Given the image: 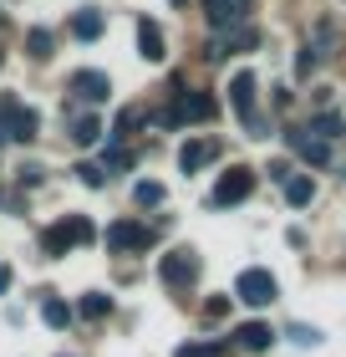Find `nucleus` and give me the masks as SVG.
<instances>
[{"instance_id": "28", "label": "nucleus", "mask_w": 346, "mask_h": 357, "mask_svg": "<svg viewBox=\"0 0 346 357\" xmlns=\"http://www.w3.org/2000/svg\"><path fill=\"white\" fill-rule=\"evenodd\" d=\"M21 184H41V164H26L21 169Z\"/></svg>"}, {"instance_id": "15", "label": "nucleus", "mask_w": 346, "mask_h": 357, "mask_svg": "<svg viewBox=\"0 0 346 357\" xmlns=\"http://www.w3.org/2000/svg\"><path fill=\"white\" fill-rule=\"evenodd\" d=\"M107 312H112V296H107V291H87V296L77 301V317H81V321H102Z\"/></svg>"}, {"instance_id": "4", "label": "nucleus", "mask_w": 346, "mask_h": 357, "mask_svg": "<svg viewBox=\"0 0 346 357\" xmlns=\"http://www.w3.org/2000/svg\"><path fill=\"white\" fill-rule=\"evenodd\" d=\"M255 194V174L250 169H224L219 174V184H214V194H209V204L214 209H235V204H244Z\"/></svg>"}, {"instance_id": "25", "label": "nucleus", "mask_w": 346, "mask_h": 357, "mask_svg": "<svg viewBox=\"0 0 346 357\" xmlns=\"http://www.w3.org/2000/svg\"><path fill=\"white\" fill-rule=\"evenodd\" d=\"M204 317H209V321H224V317H229V296H209V301H204Z\"/></svg>"}, {"instance_id": "27", "label": "nucleus", "mask_w": 346, "mask_h": 357, "mask_svg": "<svg viewBox=\"0 0 346 357\" xmlns=\"http://www.w3.org/2000/svg\"><path fill=\"white\" fill-rule=\"evenodd\" d=\"M143 118H138V112H118V138H127V133H133V128H138Z\"/></svg>"}, {"instance_id": "17", "label": "nucleus", "mask_w": 346, "mask_h": 357, "mask_svg": "<svg viewBox=\"0 0 346 357\" xmlns=\"http://www.w3.org/2000/svg\"><path fill=\"white\" fill-rule=\"evenodd\" d=\"M26 52L36 56V61H46V56L56 52V36H52L46 26H31V31H26Z\"/></svg>"}, {"instance_id": "21", "label": "nucleus", "mask_w": 346, "mask_h": 357, "mask_svg": "<svg viewBox=\"0 0 346 357\" xmlns=\"http://www.w3.org/2000/svg\"><path fill=\"white\" fill-rule=\"evenodd\" d=\"M310 194H316V184H310L306 174H290V178H285V199H290L295 209H301V204H310Z\"/></svg>"}, {"instance_id": "14", "label": "nucleus", "mask_w": 346, "mask_h": 357, "mask_svg": "<svg viewBox=\"0 0 346 357\" xmlns=\"http://www.w3.org/2000/svg\"><path fill=\"white\" fill-rule=\"evenodd\" d=\"M235 342H239L244 352H265V347L275 342V332L265 327V321H244V327L235 332Z\"/></svg>"}, {"instance_id": "11", "label": "nucleus", "mask_w": 346, "mask_h": 357, "mask_svg": "<svg viewBox=\"0 0 346 357\" xmlns=\"http://www.w3.org/2000/svg\"><path fill=\"white\" fill-rule=\"evenodd\" d=\"M285 143L306 158L310 169H326V164H331V143H321V138H310V133H285Z\"/></svg>"}, {"instance_id": "19", "label": "nucleus", "mask_w": 346, "mask_h": 357, "mask_svg": "<svg viewBox=\"0 0 346 357\" xmlns=\"http://www.w3.org/2000/svg\"><path fill=\"white\" fill-rule=\"evenodd\" d=\"M306 133H310V138H321V143H331V138H341V133H346V123L336 118V112H321V118L310 123Z\"/></svg>"}, {"instance_id": "9", "label": "nucleus", "mask_w": 346, "mask_h": 357, "mask_svg": "<svg viewBox=\"0 0 346 357\" xmlns=\"http://www.w3.org/2000/svg\"><path fill=\"white\" fill-rule=\"evenodd\" d=\"M204 118H214V97L209 92H184L173 102V112H163V123H168V128H178V123H204Z\"/></svg>"}, {"instance_id": "18", "label": "nucleus", "mask_w": 346, "mask_h": 357, "mask_svg": "<svg viewBox=\"0 0 346 357\" xmlns=\"http://www.w3.org/2000/svg\"><path fill=\"white\" fill-rule=\"evenodd\" d=\"M41 321H46V327H56V332L72 327V306L61 301V296H46V301H41Z\"/></svg>"}, {"instance_id": "7", "label": "nucleus", "mask_w": 346, "mask_h": 357, "mask_svg": "<svg viewBox=\"0 0 346 357\" xmlns=\"http://www.w3.org/2000/svg\"><path fill=\"white\" fill-rule=\"evenodd\" d=\"M148 245H153V230H148V225H138V220H112V225H107V250H112V255L148 250Z\"/></svg>"}, {"instance_id": "16", "label": "nucleus", "mask_w": 346, "mask_h": 357, "mask_svg": "<svg viewBox=\"0 0 346 357\" xmlns=\"http://www.w3.org/2000/svg\"><path fill=\"white\" fill-rule=\"evenodd\" d=\"M72 31H77L81 41H97V36L107 31V21H102V10H77V15H72Z\"/></svg>"}, {"instance_id": "8", "label": "nucleus", "mask_w": 346, "mask_h": 357, "mask_svg": "<svg viewBox=\"0 0 346 357\" xmlns=\"http://www.w3.org/2000/svg\"><path fill=\"white\" fill-rule=\"evenodd\" d=\"M204 15H209V31L229 36V31L244 26V15H250V0H204Z\"/></svg>"}, {"instance_id": "24", "label": "nucleus", "mask_w": 346, "mask_h": 357, "mask_svg": "<svg viewBox=\"0 0 346 357\" xmlns=\"http://www.w3.org/2000/svg\"><path fill=\"white\" fill-rule=\"evenodd\" d=\"M178 357H224V347H219V342H184V347H178Z\"/></svg>"}, {"instance_id": "1", "label": "nucleus", "mask_w": 346, "mask_h": 357, "mask_svg": "<svg viewBox=\"0 0 346 357\" xmlns=\"http://www.w3.org/2000/svg\"><path fill=\"white\" fill-rule=\"evenodd\" d=\"M255 72L250 67H239L235 77H229V102H235V112H239V123H244V133L250 138H265V118L255 112Z\"/></svg>"}, {"instance_id": "22", "label": "nucleus", "mask_w": 346, "mask_h": 357, "mask_svg": "<svg viewBox=\"0 0 346 357\" xmlns=\"http://www.w3.org/2000/svg\"><path fill=\"white\" fill-rule=\"evenodd\" d=\"M72 138L77 143H97V138H102V123H97L92 112H87V118H72Z\"/></svg>"}, {"instance_id": "12", "label": "nucleus", "mask_w": 346, "mask_h": 357, "mask_svg": "<svg viewBox=\"0 0 346 357\" xmlns=\"http://www.w3.org/2000/svg\"><path fill=\"white\" fill-rule=\"evenodd\" d=\"M72 92L81 97V102H107L112 82H107V72H77L72 77Z\"/></svg>"}, {"instance_id": "26", "label": "nucleus", "mask_w": 346, "mask_h": 357, "mask_svg": "<svg viewBox=\"0 0 346 357\" xmlns=\"http://www.w3.org/2000/svg\"><path fill=\"white\" fill-rule=\"evenodd\" d=\"M290 337H295L301 347H316V342H321V332H316V327H290Z\"/></svg>"}, {"instance_id": "13", "label": "nucleus", "mask_w": 346, "mask_h": 357, "mask_svg": "<svg viewBox=\"0 0 346 357\" xmlns=\"http://www.w3.org/2000/svg\"><path fill=\"white\" fill-rule=\"evenodd\" d=\"M138 52H143L148 61H163V56H168V46H163V31H158L153 15H143V21H138Z\"/></svg>"}, {"instance_id": "3", "label": "nucleus", "mask_w": 346, "mask_h": 357, "mask_svg": "<svg viewBox=\"0 0 346 357\" xmlns=\"http://www.w3.org/2000/svg\"><path fill=\"white\" fill-rule=\"evenodd\" d=\"M0 128H6V138H15V143H31L36 138V128H41V118H36V107H26L21 97H0Z\"/></svg>"}, {"instance_id": "2", "label": "nucleus", "mask_w": 346, "mask_h": 357, "mask_svg": "<svg viewBox=\"0 0 346 357\" xmlns=\"http://www.w3.org/2000/svg\"><path fill=\"white\" fill-rule=\"evenodd\" d=\"M92 240H97V225H92L87 215H67V220H56L52 230H46L41 250H46V255H67L72 245H92Z\"/></svg>"}, {"instance_id": "5", "label": "nucleus", "mask_w": 346, "mask_h": 357, "mask_svg": "<svg viewBox=\"0 0 346 357\" xmlns=\"http://www.w3.org/2000/svg\"><path fill=\"white\" fill-rule=\"evenodd\" d=\"M158 281L173 286V291H189L194 281H199V255H194V250H168L158 261Z\"/></svg>"}, {"instance_id": "20", "label": "nucleus", "mask_w": 346, "mask_h": 357, "mask_svg": "<svg viewBox=\"0 0 346 357\" xmlns=\"http://www.w3.org/2000/svg\"><path fill=\"white\" fill-rule=\"evenodd\" d=\"M163 194H168V189H163L158 178H143V184H133V199H138V209H158V204H163Z\"/></svg>"}, {"instance_id": "23", "label": "nucleus", "mask_w": 346, "mask_h": 357, "mask_svg": "<svg viewBox=\"0 0 346 357\" xmlns=\"http://www.w3.org/2000/svg\"><path fill=\"white\" fill-rule=\"evenodd\" d=\"M72 174H77V178H81L87 189H102V184H107V169H97V164H77Z\"/></svg>"}, {"instance_id": "10", "label": "nucleus", "mask_w": 346, "mask_h": 357, "mask_svg": "<svg viewBox=\"0 0 346 357\" xmlns=\"http://www.w3.org/2000/svg\"><path fill=\"white\" fill-rule=\"evenodd\" d=\"M214 158H219V143L214 138H189L184 149H178V169L184 174H199V169H209Z\"/></svg>"}, {"instance_id": "6", "label": "nucleus", "mask_w": 346, "mask_h": 357, "mask_svg": "<svg viewBox=\"0 0 346 357\" xmlns=\"http://www.w3.org/2000/svg\"><path fill=\"white\" fill-rule=\"evenodd\" d=\"M235 296L244 306H270L280 296V286H275V275L265 266H250V271H239V286H235Z\"/></svg>"}]
</instances>
